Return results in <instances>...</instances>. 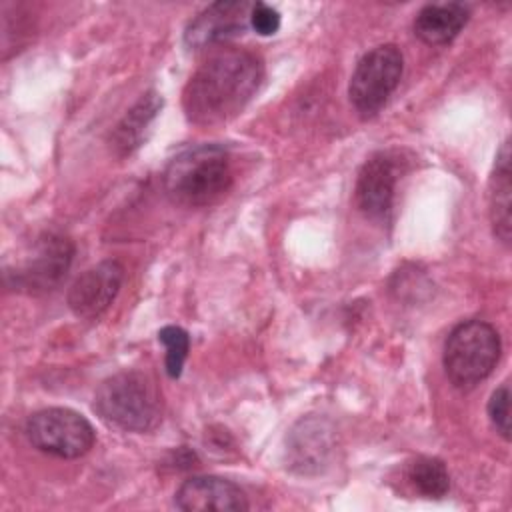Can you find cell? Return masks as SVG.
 <instances>
[{
  "instance_id": "18",
  "label": "cell",
  "mask_w": 512,
  "mask_h": 512,
  "mask_svg": "<svg viewBox=\"0 0 512 512\" xmlns=\"http://www.w3.org/2000/svg\"><path fill=\"white\" fill-rule=\"evenodd\" d=\"M488 418L496 432L508 442L510 440V386L504 382L498 386L488 400Z\"/></svg>"
},
{
  "instance_id": "13",
  "label": "cell",
  "mask_w": 512,
  "mask_h": 512,
  "mask_svg": "<svg viewBox=\"0 0 512 512\" xmlns=\"http://www.w3.org/2000/svg\"><path fill=\"white\" fill-rule=\"evenodd\" d=\"M162 96L156 90L142 94L110 132V148L116 156H130L146 138V132L162 110Z\"/></svg>"
},
{
  "instance_id": "16",
  "label": "cell",
  "mask_w": 512,
  "mask_h": 512,
  "mask_svg": "<svg viewBox=\"0 0 512 512\" xmlns=\"http://www.w3.org/2000/svg\"><path fill=\"white\" fill-rule=\"evenodd\" d=\"M406 480L424 498H442L450 490V474L440 458L418 456L406 468Z\"/></svg>"
},
{
  "instance_id": "12",
  "label": "cell",
  "mask_w": 512,
  "mask_h": 512,
  "mask_svg": "<svg viewBox=\"0 0 512 512\" xmlns=\"http://www.w3.org/2000/svg\"><path fill=\"white\" fill-rule=\"evenodd\" d=\"M176 508L184 512H244L250 508L244 490L220 476H192L174 494Z\"/></svg>"
},
{
  "instance_id": "7",
  "label": "cell",
  "mask_w": 512,
  "mask_h": 512,
  "mask_svg": "<svg viewBox=\"0 0 512 512\" xmlns=\"http://www.w3.org/2000/svg\"><path fill=\"white\" fill-rule=\"evenodd\" d=\"M28 442L56 458H80L94 446L96 432L92 424L70 408H44L26 422Z\"/></svg>"
},
{
  "instance_id": "2",
  "label": "cell",
  "mask_w": 512,
  "mask_h": 512,
  "mask_svg": "<svg viewBox=\"0 0 512 512\" xmlns=\"http://www.w3.org/2000/svg\"><path fill=\"white\" fill-rule=\"evenodd\" d=\"M232 186L228 152L218 144H198L176 154L164 170L168 198L186 208H202L220 200Z\"/></svg>"
},
{
  "instance_id": "8",
  "label": "cell",
  "mask_w": 512,
  "mask_h": 512,
  "mask_svg": "<svg viewBox=\"0 0 512 512\" xmlns=\"http://www.w3.org/2000/svg\"><path fill=\"white\" fill-rule=\"evenodd\" d=\"M124 282V266L118 260H102L84 270L68 290V308L74 316L98 318L116 298Z\"/></svg>"
},
{
  "instance_id": "9",
  "label": "cell",
  "mask_w": 512,
  "mask_h": 512,
  "mask_svg": "<svg viewBox=\"0 0 512 512\" xmlns=\"http://www.w3.org/2000/svg\"><path fill=\"white\" fill-rule=\"evenodd\" d=\"M398 176L400 164L392 152H376L362 164L354 196L364 216L380 220L392 210Z\"/></svg>"
},
{
  "instance_id": "15",
  "label": "cell",
  "mask_w": 512,
  "mask_h": 512,
  "mask_svg": "<svg viewBox=\"0 0 512 512\" xmlns=\"http://www.w3.org/2000/svg\"><path fill=\"white\" fill-rule=\"evenodd\" d=\"M512 170H510V144L508 140L502 144L496 154L494 172L490 176L488 186V214L494 236L502 244H510L512 238V222H510V194H512Z\"/></svg>"
},
{
  "instance_id": "14",
  "label": "cell",
  "mask_w": 512,
  "mask_h": 512,
  "mask_svg": "<svg viewBox=\"0 0 512 512\" xmlns=\"http://www.w3.org/2000/svg\"><path fill=\"white\" fill-rule=\"evenodd\" d=\"M470 18L468 6L460 2L428 4L414 18V34L430 46H444L452 42Z\"/></svg>"
},
{
  "instance_id": "17",
  "label": "cell",
  "mask_w": 512,
  "mask_h": 512,
  "mask_svg": "<svg viewBox=\"0 0 512 512\" xmlns=\"http://www.w3.org/2000/svg\"><path fill=\"white\" fill-rule=\"evenodd\" d=\"M158 342H162L166 348V362H164L166 374L170 378H178L182 374V368L190 350L188 332L180 326L170 324L158 330Z\"/></svg>"
},
{
  "instance_id": "6",
  "label": "cell",
  "mask_w": 512,
  "mask_h": 512,
  "mask_svg": "<svg viewBox=\"0 0 512 512\" xmlns=\"http://www.w3.org/2000/svg\"><path fill=\"white\" fill-rule=\"evenodd\" d=\"M404 72V58L396 44H380L368 50L356 64L348 96L362 118H374L388 102Z\"/></svg>"
},
{
  "instance_id": "5",
  "label": "cell",
  "mask_w": 512,
  "mask_h": 512,
  "mask_svg": "<svg viewBox=\"0 0 512 512\" xmlns=\"http://www.w3.org/2000/svg\"><path fill=\"white\" fill-rule=\"evenodd\" d=\"M74 260V244L60 232L40 234L26 256L6 268V284L24 294L40 296L56 290Z\"/></svg>"
},
{
  "instance_id": "11",
  "label": "cell",
  "mask_w": 512,
  "mask_h": 512,
  "mask_svg": "<svg viewBox=\"0 0 512 512\" xmlns=\"http://www.w3.org/2000/svg\"><path fill=\"white\" fill-rule=\"evenodd\" d=\"M248 2H214L204 8L194 20H190L184 42L188 48L202 50L212 44L226 42L242 34L250 22Z\"/></svg>"
},
{
  "instance_id": "4",
  "label": "cell",
  "mask_w": 512,
  "mask_h": 512,
  "mask_svg": "<svg viewBox=\"0 0 512 512\" xmlns=\"http://www.w3.org/2000/svg\"><path fill=\"white\" fill-rule=\"evenodd\" d=\"M502 352L498 330L484 320H466L454 326L444 344V372L462 392L476 388L496 368Z\"/></svg>"
},
{
  "instance_id": "3",
  "label": "cell",
  "mask_w": 512,
  "mask_h": 512,
  "mask_svg": "<svg viewBox=\"0 0 512 512\" xmlns=\"http://www.w3.org/2000/svg\"><path fill=\"white\" fill-rule=\"evenodd\" d=\"M94 410L114 428L124 432H148L162 420V396L148 374L124 370L98 386Z\"/></svg>"
},
{
  "instance_id": "1",
  "label": "cell",
  "mask_w": 512,
  "mask_h": 512,
  "mask_svg": "<svg viewBox=\"0 0 512 512\" xmlns=\"http://www.w3.org/2000/svg\"><path fill=\"white\" fill-rule=\"evenodd\" d=\"M264 80V64L246 48L214 52L188 80L182 108L188 122L216 126L238 116Z\"/></svg>"
},
{
  "instance_id": "10",
  "label": "cell",
  "mask_w": 512,
  "mask_h": 512,
  "mask_svg": "<svg viewBox=\"0 0 512 512\" xmlns=\"http://www.w3.org/2000/svg\"><path fill=\"white\" fill-rule=\"evenodd\" d=\"M334 450V428L326 418L308 416L296 422L286 438V458L300 474L320 472Z\"/></svg>"
},
{
  "instance_id": "19",
  "label": "cell",
  "mask_w": 512,
  "mask_h": 512,
  "mask_svg": "<svg viewBox=\"0 0 512 512\" xmlns=\"http://www.w3.org/2000/svg\"><path fill=\"white\" fill-rule=\"evenodd\" d=\"M250 26L260 34V36H272L280 28V14L276 8L256 2L250 8Z\"/></svg>"
}]
</instances>
